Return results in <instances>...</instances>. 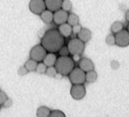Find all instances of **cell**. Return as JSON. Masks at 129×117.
I'll use <instances>...</instances> for the list:
<instances>
[{
    "label": "cell",
    "instance_id": "6da1fadb",
    "mask_svg": "<svg viewBox=\"0 0 129 117\" xmlns=\"http://www.w3.org/2000/svg\"><path fill=\"white\" fill-rule=\"evenodd\" d=\"M41 44L48 52H58L64 45V37L57 29L48 30L42 37Z\"/></svg>",
    "mask_w": 129,
    "mask_h": 117
},
{
    "label": "cell",
    "instance_id": "7a4b0ae2",
    "mask_svg": "<svg viewBox=\"0 0 129 117\" xmlns=\"http://www.w3.org/2000/svg\"><path fill=\"white\" fill-rule=\"evenodd\" d=\"M54 67L61 76H67L74 68V60L70 56H60L57 58Z\"/></svg>",
    "mask_w": 129,
    "mask_h": 117
},
{
    "label": "cell",
    "instance_id": "3957f363",
    "mask_svg": "<svg viewBox=\"0 0 129 117\" xmlns=\"http://www.w3.org/2000/svg\"><path fill=\"white\" fill-rule=\"evenodd\" d=\"M67 47L69 49L70 54L79 56L83 53L84 49H85V43L80 41L78 37L77 38H72L71 40L69 41Z\"/></svg>",
    "mask_w": 129,
    "mask_h": 117
},
{
    "label": "cell",
    "instance_id": "277c9868",
    "mask_svg": "<svg viewBox=\"0 0 129 117\" xmlns=\"http://www.w3.org/2000/svg\"><path fill=\"white\" fill-rule=\"evenodd\" d=\"M85 75L86 72H84L79 67V68H73V69L71 70L68 76L71 84H84L86 82Z\"/></svg>",
    "mask_w": 129,
    "mask_h": 117
},
{
    "label": "cell",
    "instance_id": "5b68a950",
    "mask_svg": "<svg viewBox=\"0 0 129 117\" xmlns=\"http://www.w3.org/2000/svg\"><path fill=\"white\" fill-rule=\"evenodd\" d=\"M47 54V51H46L42 44H37L33 47L29 53V57L33 60H36L37 62L43 61L44 59L45 55Z\"/></svg>",
    "mask_w": 129,
    "mask_h": 117
},
{
    "label": "cell",
    "instance_id": "8992f818",
    "mask_svg": "<svg viewBox=\"0 0 129 117\" xmlns=\"http://www.w3.org/2000/svg\"><path fill=\"white\" fill-rule=\"evenodd\" d=\"M71 96L75 100H81L86 96V88L83 84H73L71 87Z\"/></svg>",
    "mask_w": 129,
    "mask_h": 117
},
{
    "label": "cell",
    "instance_id": "52a82bcc",
    "mask_svg": "<svg viewBox=\"0 0 129 117\" xmlns=\"http://www.w3.org/2000/svg\"><path fill=\"white\" fill-rule=\"evenodd\" d=\"M116 44L119 47H126L129 45V32L127 30H121L115 34Z\"/></svg>",
    "mask_w": 129,
    "mask_h": 117
},
{
    "label": "cell",
    "instance_id": "ba28073f",
    "mask_svg": "<svg viewBox=\"0 0 129 117\" xmlns=\"http://www.w3.org/2000/svg\"><path fill=\"white\" fill-rule=\"evenodd\" d=\"M29 9L33 14L40 15L46 9L44 0H31L29 3Z\"/></svg>",
    "mask_w": 129,
    "mask_h": 117
},
{
    "label": "cell",
    "instance_id": "9c48e42d",
    "mask_svg": "<svg viewBox=\"0 0 129 117\" xmlns=\"http://www.w3.org/2000/svg\"><path fill=\"white\" fill-rule=\"evenodd\" d=\"M68 12L64 11L63 9H59V10L55 11L53 13V22L55 24L60 25L64 23H67V19H68Z\"/></svg>",
    "mask_w": 129,
    "mask_h": 117
},
{
    "label": "cell",
    "instance_id": "30bf717a",
    "mask_svg": "<svg viewBox=\"0 0 129 117\" xmlns=\"http://www.w3.org/2000/svg\"><path fill=\"white\" fill-rule=\"evenodd\" d=\"M79 67L83 70L84 72H88L95 68V65L93 61L88 58H82L79 61Z\"/></svg>",
    "mask_w": 129,
    "mask_h": 117
},
{
    "label": "cell",
    "instance_id": "8fae6325",
    "mask_svg": "<svg viewBox=\"0 0 129 117\" xmlns=\"http://www.w3.org/2000/svg\"><path fill=\"white\" fill-rule=\"evenodd\" d=\"M63 0H44L46 6V9L55 12L61 8V4H62Z\"/></svg>",
    "mask_w": 129,
    "mask_h": 117
},
{
    "label": "cell",
    "instance_id": "7c38bea8",
    "mask_svg": "<svg viewBox=\"0 0 129 117\" xmlns=\"http://www.w3.org/2000/svg\"><path fill=\"white\" fill-rule=\"evenodd\" d=\"M77 36L83 43H88V41H90L91 37H92V33H91L90 30H88L87 28H81L80 32H78Z\"/></svg>",
    "mask_w": 129,
    "mask_h": 117
},
{
    "label": "cell",
    "instance_id": "4fadbf2b",
    "mask_svg": "<svg viewBox=\"0 0 129 117\" xmlns=\"http://www.w3.org/2000/svg\"><path fill=\"white\" fill-rule=\"evenodd\" d=\"M58 30L64 38L70 37L72 34V26L70 25L68 23H64L62 24H60Z\"/></svg>",
    "mask_w": 129,
    "mask_h": 117
},
{
    "label": "cell",
    "instance_id": "5bb4252c",
    "mask_svg": "<svg viewBox=\"0 0 129 117\" xmlns=\"http://www.w3.org/2000/svg\"><path fill=\"white\" fill-rule=\"evenodd\" d=\"M56 60H57V56L55 55V53L54 52H49V53H47L45 55L44 59L43 60V62L47 67H51V66H54Z\"/></svg>",
    "mask_w": 129,
    "mask_h": 117
},
{
    "label": "cell",
    "instance_id": "9a60e30c",
    "mask_svg": "<svg viewBox=\"0 0 129 117\" xmlns=\"http://www.w3.org/2000/svg\"><path fill=\"white\" fill-rule=\"evenodd\" d=\"M41 19L43 20L45 23H51L52 22H53V12L45 9L43 13L40 15Z\"/></svg>",
    "mask_w": 129,
    "mask_h": 117
},
{
    "label": "cell",
    "instance_id": "2e32d148",
    "mask_svg": "<svg viewBox=\"0 0 129 117\" xmlns=\"http://www.w3.org/2000/svg\"><path fill=\"white\" fill-rule=\"evenodd\" d=\"M37 64H38V62H37L36 60L29 58V60H26L25 63H24V67L27 68V70L29 72H33V71H35V70H36Z\"/></svg>",
    "mask_w": 129,
    "mask_h": 117
},
{
    "label": "cell",
    "instance_id": "e0dca14e",
    "mask_svg": "<svg viewBox=\"0 0 129 117\" xmlns=\"http://www.w3.org/2000/svg\"><path fill=\"white\" fill-rule=\"evenodd\" d=\"M85 79H86V82H88V83H94L95 81L98 79L97 72H96L94 69L86 72V75H85Z\"/></svg>",
    "mask_w": 129,
    "mask_h": 117
},
{
    "label": "cell",
    "instance_id": "ac0fdd59",
    "mask_svg": "<svg viewBox=\"0 0 129 117\" xmlns=\"http://www.w3.org/2000/svg\"><path fill=\"white\" fill-rule=\"evenodd\" d=\"M50 113H51V110L50 108H48L47 106H40L37 109L36 112V116L38 117H48L50 116Z\"/></svg>",
    "mask_w": 129,
    "mask_h": 117
},
{
    "label": "cell",
    "instance_id": "d6986e66",
    "mask_svg": "<svg viewBox=\"0 0 129 117\" xmlns=\"http://www.w3.org/2000/svg\"><path fill=\"white\" fill-rule=\"evenodd\" d=\"M79 22H80V19H79V16H78L77 15H75V14H73V13H71V14H70V15H68L67 23H69L70 25L74 26V25H76V24H78V23H79Z\"/></svg>",
    "mask_w": 129,
    "mask_h": 117
},
{
    "label": "cell",
    "instance_id": "ffe728a7",
    "mask_svg": "<svg viewBox=\"0 0 129 117\" xmlns=\"http://www.w3.org/2000/svg\"><path fill=\"white\" fill-rule=\"evenodd\" d=\"M123 29H124V24H123L121 22H115V23H113L111 25V28H110L111 32L115 34H116V32H120Z\"/></svg>",
    "mask_w": 129,
    "mask_h": 117
},
{
    "label": "cell",
    "instance_id": "44dd1931",
    "mask_svg": "<svg viewBox=\"0 0 129 117\" xmlns=\"http://www.w3.org/2000/svg\"><path fill=\"white\" fill-rule=\"evenodd\" d=\"M45 74L47 75L48 77H56L58 72H57V69L55 68L54 66H51V67H47L46 68V71H45Z\"/></svg>",
    "mask_w": 129,
    "mask_h": 117
},
{
    "label": "cell",
    "instance_id": "7402d4cb",
    "mask_svg": "<svg viewBox=\"0 0 129 117\" xmlns=\"http://www.w3.org/2000/svg\"><path fill=\"white\" fill-rule=\"evenodd\" d=\"M61 9H63L66 12H70L72 9V4L70 0H63L61 4Z\"/></svg>",
    "mask_w": 129,
    "mask_h": 117
},
{
    "label": "cell",
    "instance_id": "603a6c76",
    "mask_svg": "<svg viewBox=\"0 0 129 117\" xmlns=\"http://www.w3.org/2000/svg\"><path fill=\"white\" fill-rule=\"evenodd\" d=\"M46 68H47V66L43 62H40V63L37 64V68H36V72H38L39 74H45Z\"/></svg>",
    "mask_w": 129,
    "mask_h": 117
},
{
    "label": "cell",
    "instance_id": "cb8c5ba5",
    "mask_svg": "<svg viewBox=\"0 0 129 117\" xmlns=\"http://www.w3.org/2000/svg\"><path fill=\"white\" fill-rule=\"evenodd\" d=\"M50 116L51 117H65V113L60 110H53V111H51Z\"/></svg>",
    "mask_w": 129,
    "mask_h": 117
},
{
    "label": "cell",
    "instance_id": "d4e9b609",
    "mask_svg": "<svg viewBox=\"0 0 129 117\" xmlns=\"http://www.w3.org/2000/svg\"><path fill=\"white\" fill-rule=\"evenodd\" d=\"M106 43H107V44L110 45V46L116 44L115 35H113V34H109V35H108V36H107V38H106Z\"/></svg>",
    "mask_w": 129,
    "mask_h": 117
},
{
    "label": "cell",
    "instance_id": "484cf974",
    "mask_svg": "<svg viewBox=\"0 0 129 117\" xmlns=\"http://www.w3.org/2000/svg\"><path fill=\"white\" fill-rule=\"evenodd\" d=\"M59 54L60 56H69L70 54V51H69V49H68V47L67 46H64L63 45L60 50H59Z\"/></svg>",
    "mask_w": 129,
    "mask_h": 117
},
{
    "label": "cell",
    "instance_id": "4316f807",
    "mask_svg": "<svg viewBox=\"0 0 129 117\" xmlns=\"http://www.w3.org/2000/svg\"><path fill=\"white\" fill-rule=\"evenodd\" d=\"M7 95L6 94V92L2 91V90H0V104L2 105L4 104V102L7 99Z\"/></svg>",
    "mask_w": 129,
    "mask_h": 117
},
{
    "label": "cell",
    "instance_id": "83f0119b",
    "mask_svg": "<svg viewBox=\"0 0 129 117\" xmlns=\"http://www.w3.org/2000/svg\"><path fill=\"white\" fill-rule=\"evenodd\" d=\"M12 105H13V101H12V99H10V98H7V100L4 102V104H2V106L4 107V108H9V107H11Z\"/></svg>",
    "mask_w": 129,
    "mask_h": 117
},
{
    "label": "cell",
    "instance_id": "f1b7e54d",
    "mask_svg": "<svg viewBox=\"0 0 129 117\" xmlns=\"http://www.w3.org/2000/svg\"><path fill=\"white\" fill-rule=\"evenodd\" d=\"M28 72H29V71H28L27 68L24 66H21L19 68V69H18V74H19L20 76H24V75H26Z\"/></svg>",
    "mask_w": 129,
    "mask_h": 117
},
{
    "label": "cell",
    "instance_id": "f546056e",
    "mask_svg": "<svg viewBox=\"0 0 129 117\" xmlns=\"http://www.w3.org/2000/svg\"><path fill=\"white\" fill-rule=\"evenodd\" d=\"M110 67H111L112 69L116 70V69H118L119 68L120 65H119V62L117 61V60H112L111 63H110Z\"/></svg>",
    "mask_w": 129,
    "mask_h": 117
},
{
    "label": "cell",
    "instance_id": "4dcf8cb0",
    "mask_svg": "<svg viewBox=\"0 0 129 117\" xmlns=\"http://www.w3.org/2000/svg\"><path fill=\"white\" fill-rule=\"evenodd\" d=\"M80 29H81V26L78 23V24H76V25L72 26V32H73V33H75V34H78V32H80Z\"/></svg>",
    "mask_w": 129,
    "mask_h": 117
},
{
    "label": "cell",
    "instance_id": "1f68e13d",
    "mask_svg": "<svg viewBox=\"0 0 129 117\" xmlns=\"http://www.w3.org/2000/svg\"><path fill=\"white\" fill-rule=\"evenodd\" d=\"M125 20L129 23V9L125 12Z\"/></svg>",
    "mask_w": 129,
    "mask_h": 117
},
{
    "label": "cell",
    "instance_id": "d6a6232c",
    "mask_svg": "<svg viewBox=\"0 0 129 117\" xmlns=\"http://www.w3.org/2000/svg\"><path fill=\"white\" fill-rule=\"evenodd\" d=\"M127 31L129 32V23H128V25H127Z\"/></svg>",
    "mask_w": 129,
    "mask_h": 117
},
{
    "label": "cell",
    "instance_id": "836d02e7",
    "mask_svg": "<svg viewBox=\"0 0 129 117\" xmlns=\"http://www.w3.org/2000/svg\"><path fill=\"white\" fill-rule=\"evenodd\" d=\"M1 107H2V105H1V104H0V111H1Z\"/></svg>",
    "mask_w": 129,
    "mask_h": 117
},
{
    "label": "cell",
    "instance_id": "e575fe53",
    "mask_svg": "<svg viewBox=\"0 0 129 117\" xmlns=\"http://www.w3.org/2000/svg\"><path fill=\"white\" fill-rule=\"evenodd\" d=\"M0 90H1V88H0Z\"/></svg>",
    "mask_w": 129,
    "mask_h": 117
}]
</instances>
